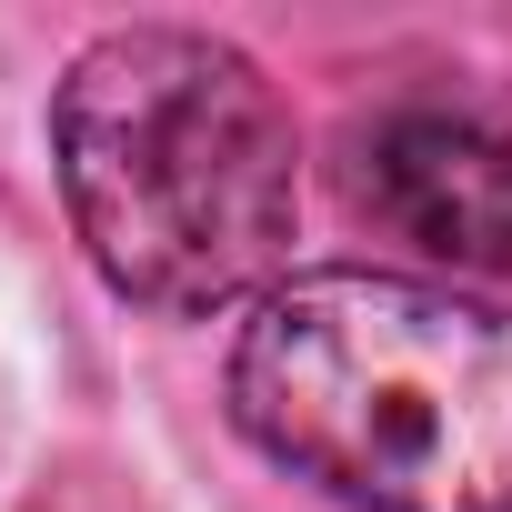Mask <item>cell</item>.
I'll return each instance as SVG.
<instances>
[{"label": "cell", "instance_id": "obj_1", "mask_svg": "<svg viewBox=\"0 0 512 512\" xmlns=\"http://www.w3.org/2000/svg\"><path fill=\"white\" fill-rule=\"evenodd\" d=\"M231 422L352 512H512V312L402 272H292L231 342Z\"/></svg>", "mask_w": 512, "mask_h": 512}, {"label": "cell", "instance_id": "obj_2", "mask_svg": "<svg viewBox=\"0 0 512 512\" xmlns=\"http://www.w3.org/2000/svg\"><path fill=\"white\" fill-rule=\"evenodd\" d=\"M51 161L91 272L171 322L282 282L302 151L262 61L211 31H101L51 91Z\"/></svg>", "mask_w": 512, "mask_h": 512}, {"label": "cell", "instance_id": "obj_3", "mask_svg": "<svg viewBox=\"0 0 512 512\" xmlns=\"http://www.w3.org/2000/svg\"><path fill=\"white\" fill-rule=\"evenodd\" d=\"M352 201L452 272H512V131L472 111H382L352 131Z\"/></svg>", "mask_w": 512, "mask_h": 512}]
</instances>
